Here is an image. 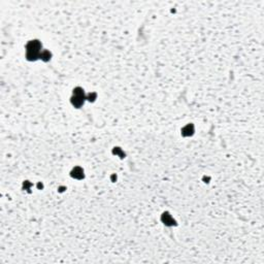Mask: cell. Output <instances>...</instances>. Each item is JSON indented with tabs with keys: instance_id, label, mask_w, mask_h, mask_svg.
Returning a JSON list of instances; mask_svg holds the SVG:
<instances>
[{
	"instance_id": "obj_1",
	"label": "cell",
	"mask_w": 264,
	"mask_h": 264,
	"mask_svg": "<svg viewBox=\"0 0 264 264\" xmlns=\"http://www.w3.org/2000/svg\"><path fill=\"white\" fill-rule=\"evenodd\" d=\"M27 51H33V52H40L41 50V44L37 39L29 41L26 45Z\"/></svg>"
},
{
	"instance_id": "obj_2",
	"label": "cell",
	"mask_w": 264,
	"mask_h": 264,
	"mask_svg": "<svg viewBox=\"0 0 264 264\" xmlns=\"http://www.w3.org/2000/svg\"><path fill=\"white\" fill-rule=\"evenodd\" d=\"M85 99H86V97H81V96H76V95H73L72 98H71V103H72V105L75 107L79 109V107H81L83 104H84Z\"/></svg>"
},
{
	"instance_id": "obj_3",
	"label": "cell",
	"mask_w": 264,
	"mask_h": 264,
	"mask_svg": "<svg viewBox=\"0 0 264 264\" xmlns=\"http://www.w3.org/2000/svg\"><path fill=\"white\" fill-rule=\"evenodd\" d=\"M71 177L78 180L84 179V170H83L81 167H75L73 170L71 171Z\"/></svg>"
},
{
	"instance_id": "obj_4",
	"label": "cell",
	"mask_w": 264,
	"mask_h": 264,
	"mask_svg": "<svg viewBox=\"0 0 264 264\" xmlns=\"http://www.w3.org/2000/svg\"><path fill=\"white\" fill-rule=\"evenodd\" d=\"M40 53L41 52H33V51H27L26 53V58L29 61H35L38 58H40Z\"/></svg>"
},
{
	"instance_id": "obj_5",
	"label": "cell",
	"mask_w": 264,
	"mask_h": 264,
	"mask_svg": "<svg viewBox=\"0 0 264 264\" xmlns=\"http://www.w3.org/2000/svg\"><path fill=\"white\" fill-rule=\"evenodd\" d=\"M194 133V126L192 124H189L185 126L183 129H182V134L184 136H190Z\"/></svg>"
},
{
	"instance_id": "obj_6",
	"label": "cell",
	"mask_w": 264,
	"mask_h": 264,
	"mask_svg": "<svg viewBox=\"0 0 264 264\" xmlns=\"http://www.w3.org/2000/svg\"><path fill=\"white\" fill-rule=\"evenodd\" d=\"M162 221H163V223L165 224V225H168V226H171L174 224V220L171 218V216L168 213H165L162 215Z\"/></svg>"
},
{
	"instance_id": "obj_7",
	"label": "cell",
	"mask_w": 264,
	"mask_h": 264,
	"mask_svg": "<svg viewBox=\"0 0 264 264\" xmlns=\"http://www.w3.org/2000/svg\"><path fill=\"white\" fill-rule=\"evenodd\" d=\"M51 57H52V54L50 53V51H48V50H44L40 53V59L44 60L45 62H48V61L51 59Z\"/></svg>"
},
{
	"instance_id": "obj_8",
	"label": "cell",
	"mask_w": 264,
	"mask_h": 264,
	"mask_svg": "<svg viewBox=\"0 0 264 264\" xmlns=\"http://www.w3.org/2000/svg\"><path fill=\"white\" fill-rule=\"evenodd\" d=\"M73 94H75V95H76V96L86 97V95H85V92H84V90H83L82 88H79V87L75 88V90H73Z\"/></svg>"
},
{
	"instance_id": "obj_9",
	"label": "cell",
	"mask_w": 264,
	"mask_h": 264,
	"mask_svg": "<svg viewBox=\"0 0 264 264\" xmlns=\"http://www.w3.org/2000/svg\"><path fill=\"white\" fill-rule=\"evenodd\" d=\"M95 98H96V94H95V93H90V94L88 95L87 99H89L90 101H94Z\"/></svg>"
}]
</instances>
